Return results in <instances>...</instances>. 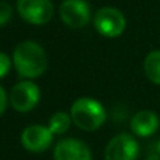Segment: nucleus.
<instances>
[{
    "label": "nucleus",
    "mask_w": 160,
    "mask_h": 160,
    "mask_svg": "<svg viewBox=\"0 0 160 160\" xmlns=\"http://www.w3.org/2000/svg\"><path fill=\"white\" fill-rule=\"evenodd\" d=\"M13 63L21 78L35 79L45 72L48 61L41 45L34 41H24L14 49Z\"/></svg>",
    "instance_id": "1"
},
{
    "label": "nucleus",
    "mask_w": 160,
    "mask_h": 160,
    "mask_svg": "<svg viewBox=\"0 0 160 160\" xmlns=\"http://www.w3.org/2000/svg\"><path fill=\"white\" fill-rule=\"evenodd\" d=\"M72 122L82 131H96L105 122L107 112L101 102L90 97H80L70 107Z\"/></svg>",
    "instance_id": "2"
},
{
    "label": "nucleus",
    "mask_w": 160,
    "mask_h": 160,
    "mask_svg": "<svg viewBox=\"0 0 160 160\" xmlns=\"http://www.w3.org/2000/svg\"><path fill=\"white\" fill-rule=\"evenodd\" d=\"M94 27L107 38H115L124 32L127 27L125 17L118 8L115 7H102L94 16Z\"/></svg>",
    "instance_id": "3"
},
{
    "label": "nucleus",
    "mask_w": 160,
    "mask_h": 160,
    "mask_svg": "<svg viewBox=\"0 0 160 160\" xmlns=\"http://www.w3.org/2000/svg\"><path fill=\"white\" fill-rule=\"evenodd\" d=\"M17 11L24 21L42 25L52 18L53 4L51 0H17Z\"/></svg>",
    "instance_id": "4"
},
{
    "label": "nucleus",
    "mask_w": 160,
    "mask_h": 160,
    "mask_svg": "<svg viewBox=\"0 0 160 160\" xmlns=\"http://www.w3.org/2000/svg\"><path fill=\"white\" fill-rule=\"evenodd\" d=\"M41 91L38 86L32 83L31 80L20 82L11 88L8 100L11 107L18 112H28L31 111L39 101Z\"/></svg>",
    "instance_id": "5"
},
{
    "label": "nucleus",
    "mask_w": 160,
    "mask_h": 160,
    "mask_svg": "<svg viewBox=\"0 0 160 160\" xmlns=\"http://www.w3.org/2000/svg\"><path fill=\"white\" fill-rule=\"evenodd\" d=\"M139 156V145L129 133H118L108 142L105 148V160H136Z\"/></svg>",
    "instance_id": "6"
},
{
    "label": "nucleus",
    "mask_w": 160,
    "mask_h": 160,
    "mask_svg": "<svg viewBox=\"0 0 160 160\" xmlns=\"http://www.w3.org/2000/svg\"><path fill=\"white\" fill-rule=\"evenodd\" d=\"M59 14L68 27L82 28L90 21V6L84 0H63Z\"/></svg>",
    "instance_id": "7"
},
{
    "label": "nucleus",
    "mask_w": 160,
    "mask_h": 160,
    "mask_svg": "<svg viewBox=\"0 0 160 160\" xmlns=\"http://www.w3.org/2000/svg\"><path fill=\"white\" fill-rule=\"evenodd\" d=\"M53 133L44 125H30L21 133V143L24 149L32 153L45 152L52 145Z\"/></svg>",
    "instance_id": "8"
},
{
    "label": "nucleus",
    "mask_w": 160,
    "mask_h": 160,
    "mask_svg": "<svg viewBox=\"0 0 160 160\" xmlns=\"http://www.w3.org/2000/svg\"><path fill=\"white\" fill-rule=\"evenodd\" d=\"M91 150L83 141L73 138L62 139L55 145L53 160H91Z\"/></svg>",
    "instance_id": "9"
},
{
    "label": "nucleus",
    "mask_w": 160,
    "mask_h": 160,
    "mask_svg": "<svg viewBox=\"0 0 160 160\" xmlns=\"http://www.w3.org/2000/svg\"><path fill=\"white\" fill-rule=\"evenodd\" d=\"M159 125V117L150 110L138 111L131 119V129L136 136H141V138H148L156 133Z\"/></svg>",
    "instance_id": "10"
},
{
    "label": "nucleus",
    "mask_w": 160,
    "mask_h": 160,
    "mask_svg": "<svg viewBox=\"0 0 160 160\" xmlns=\"http://www.w3.org/2000/svg\"><path fill=\"white\" fill-rule=\"evenodd\" d=\"M143 70L150 82L160 84V51H152L148 53L143 62Z\"/></svg>",
    "instance_id": "11"
},
{
    "label": "nucleus",
    "mask_w": 160,
    "mask_h": 160,
    "mask_svg": "<svg viewBox=\"0 0 160 160\" xmlns=\"http://www.w3.org/2000/svg\"><path fill=\"white\" fill-rule=\"evenodd\" d=\"M70 124H72V117L69 114L63 112V111H59V112L53 114L51 117L48 128L53 135H62L70 128Z\"/></svg>",
    "instance_id": "12"
},
{
    "label": "nucleus",
    "mask_w": 160,
    "mask_h": 160,
    "mask_svg": "<svg viewBox=\"0 0 160 160\" xmlns=\"http://www.w3.org/2000/svg\"><path fill=\"white\" fill-rule=\"evenodd\" d=\"M11 16H13L11 6L6 2H0V27L7 24L11 20Z\"/></svg>",
    "instance_id": "13"
},
{
    "label": "nucleus",
    "mask_w": 160,
    "mask_h": 160,
    "mask_svg": "<svg viewBox=\"0 0 160 160\" xmlns=\"http://www.w3.org/2000/svg\"><path fill=\"white\" fill-rule=\"evenodd\" d=\"M11 68V61L4 52H0V79H3Z\"/></svg>",
    "instance_id": "14"
},
{
    "label": "nucleus",
    "mask_w": 160,
    "mask_h": 160,
    "mask_svg": "<svg viewBox=\"0 0 160 160\" xmlns=\"http://www.w3.org/2000/svg\"><path fill=\"white\" fill-rule=\"evenodd\" d=\"M7 108V94H6L4 88L0 86V115L6 111Z\"/></svg>",
    "instance_id": "15"
},
{
    "label": "nucleus",
    "mask_w": 160,
    "mask_h": 160,
    "mask_svg": "<svg viewBox=\"0 0 160 160\" xmlns=\"http://www.w3.org/2000/svg\"><path fill=\"white\" fill-rule=\"evenodd\" d=\"M156 152H158V155L160 156V141L156 143Z\"/></svg>",
    "instance_id": "16"
}]
</instances>
